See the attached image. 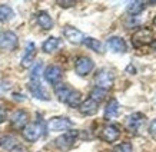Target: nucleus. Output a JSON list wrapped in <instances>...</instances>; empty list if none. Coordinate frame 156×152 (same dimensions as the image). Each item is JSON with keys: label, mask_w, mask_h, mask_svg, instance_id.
<instances>
[{"label": "nucleus", "mask_w": 156, "mask_h": 152, "mask_svg": "<svg viewBox=\"0 0 156 152\" xmlns=\"http://www.w3.org/2000/svg\"><path fill=\"white\" fill-rule=\"evenodd\" d=\"M155 40V33L153 30L149 27H139L132 34V45L133 48H145V46H149L152 45Z\"/></svg>", "instance_id": "obj_1"}, {"label": "nucleus", "mask_w": 156, "mask_h": 152, "mask_svg": "<svg viewBox=\"0 0 156 152\" xmlns=\"http://www.w3.org/2000/svg\"><path fill=\"white\" fill-rule=\"evenodd\" d=\"M43 131H44V126L42 122H30L22 129V135L27 142H36L43 135Z\"/></svg>", "instance_id": "obj_2"}, {"label": "nucleus", "mask_w": 156, "mask_h": 152, "mask_svg": "<svg viewBox=\"0 0 156 152\" xmlns=\"http://www.w3.org/2000/svg\"><path fill=\"white\" fill-rule=\"evenodd\" d=\"M77 136H79V132H77L76 129L67 131V132H65L63 135H60L59 138L55 139V145H56V148L60 149L62 152H66L75 145Z\"/></svg>", "instance_id": "obj_3"}, {"label": "nucleus", "mask_w": 156, "mask_h": 152, "mask_svg": "<svg viewBox=\"0 0 156 152\" xmlns=\"http://www.w3.org/2000/svg\"><path fill=\"white\" fill-rule=\"evenodd\" d=\"M113 82H115V76L112 73V71L109 69H99L96 72L95 75V83L96 86L95 88H99V89H103V90H109L112 86H113Z\"/></svg>", "instance_id": "obj_4"}, {"label": "nucleus", "mask_w": 156, "mask_h": 152, "mask_svg": "<svg viewBox=\"0 0 156 152\" xmlns=\"http://www.w3.org/2000/svg\"><path fill=\"white\" fill-rule=\"evenodd\" d=\"M19 46V38L17 34L10 30H2L0 32V49L3 50H14Z\"/></svg>", "instance_id": "obj_5"}, {"label": "nucleus", "mask_w": 156, "mask_h": 152, "mask_svg": "<svg viewBox=\"0 0 156 152\" xmlns=\"http://www.w3.org/2000/svg\"><path fill=\"white\" fill-rule=\"evenodd\" d=\"M119 136H120V129H119V126H116L113 124L105 125L99 132V138L108 143L116 142L119 139Z\"/></svg>", "instance_id": "obj_6"}, {"label": "nucleus", "mask_w": 156, "mask_h": 152, "mask_svg": "<svg viewBox=\"0 0 156 152\" xmlns=\"http://www.w3.org/2000/svg\"><path fill=\"white\" fill-rule=\"evenodd\" d=\"M48 129L52 131V132H60V131H67L73 126V122H72L69 118L66 116H55L48 122Z\"/></svg>", "instance_id": "obj_7"}, {"label": "nucleus", "mask_w": 156, "mask_h": 152, "mask_svg": "<svg viewBox=\"0 0 156 152\" xmlns=\"http://www.w3.org/2000/svg\"><path fill=\"white\" fill-rule=\"evenodd\" d=\"M93 67H95V63L87 56H79L75 62V72L79 76H87L93 71Z\"/></svg>", "instance_id": "obj_8"}, {"label": "nucleus", "mask_w": 156, "mask_h": 152, "mask_svg": "<svg viewBox=\"0 0 156 152\" xmlns=\"http://www.w3.org/2000/svg\"><path fill=\"white\" fill-rule=\"evenodd\" d=\"M62 76H63V72L59 66L56 65H50L44 69L43 72V78H44V81L50 83V85H59V82L62 81Z\"/></svg>", "instance_id": "obj_9"}, {"label": "nucleus", "mask_w": 156, "mask_h": 152, "mask_svg": "<svg viewBox=\"0 0 156 152\" xmlns=\"http://www.w3.org/2000/svg\"><path fill=\"white\" fill-rule=\"evenodd\" d=\"M27 89H29V92L32 93V96L36 98V99H40V100L50 99L48 90L44 89V86L40 83V81H32V79H30V82L27 83Z\"/></svg>", "instance_id": "obj_10"}, {"label": "nucleus", "mask_w": 156, "mask_h": 152, "mask_svg": "<svg viewBox=\"0 0 156 152\" xmlns=\"http://www.w3.org/2000/svg\"><path fill=\"white\" fill-rule=\"evenodd\" d=\"M143 122H145V115L140 114V112H135V114L129 115L128 118H126V121H125V126H126V129H128L129 132L136 133Z\"/></svg>", "instance_id": "obj_11"}, {"label": "nucleus", "mask_w": 156, "mask_h": 152, "mask_svg": "<svg viewBox=\"0 0 156 152\" xmlns=\"http://www.w3.org/2000/svg\"><path fill=\"white\" fill-rule=\"evenodd\" d=\"M63 36L67 39V42L72 45H80L85 40V34L82 33L79 29L73 27V26H65L63 27Z\"/></svg>", "instance_id": "obj_12"}, {"label": "nucleus", "mask_w": 156, "mask_h": 152, "mask_svg": "<svg viewBox=\"0 0 156 152\" xmlns=\"http://www.w3.org/2000/svg\"><path fill=\"white\" fill-rule=\"evenodd\" d=\"M10 124L12 126L16 129H23L26 125L29 124V115L26 110L19 109V110H14L12 116H10Z\"/></svg>", "instance_id": "obj_13"}, {"label": "nucleus", "mask_w": 156, "mask_h": 152, "mask_svg": "<svg viewBox=\"0 0 156 152\" xmlns=\"http://www.w3.org/2000/svg\"><path fill=\"white\" fill-rule=\"evenodd\" d=\"M99 105L96 100L87 98L86 100H82L80 106H79V112L85 116H92V115H96L98 110H99Z\"/></svg>", "instance_id": "obj_14"}, {"label": "nucleus", "mask_w": 156, "mask_h": 152, "mask_svg": "<svg viewBox=\"0 0 156 152\" xmlns=\"http://www.w3.org/2000/svg\"><path fill=\"white\" fill-rule=\"evenodd\" d=\"M106 45H108V48L110 49L112 52H116V53H125L128 50L126 42H125L122 38H119V36H112V38H109Z\"/></svg>", "instance_id": "obj_15"}, {"label": "nucleus", "mask_w": 156, "mask_h": 152, "mask_svg": "<svg viewBox=\"0 0 156 152\" xmlns=\"http://www.w3.org/2000/svg\"><path fill=\"white\" fill-rule=\"evenodd\" d=\"M36 22H37V24L43 30H50V29L53 27V24H55L53 23V19L50 17V14H49L48 12H44V10L37 12V14H36Z\"/></svg>", "instance_id": "obj_16"}, {"label": "nucleus", "mask_w": 156, "mask_h": 152, "mask_svg": "<svg viewBox=\"0 0 156 152\" xmlns=\"http://www.w3.org/2000/svg\"><path fill=\"white\" fill-rule=\"evenodd\" d=\"M36 56V45L33 42H29L26 46V52H24L23 57H22V66L23 67H29L34 60Z\"/></svg>", "instance_id": "obj_17"}, {"label": "nucleus", "mask_w": 156, "mask_h": 152, "mask_svg": "<svg viewBox=\"0 0 156 152\" xmlns=\"http://www.w3.org/2000/svg\"><path fill=\"white\" fill-rule=\"evenodd\" d=\"M72 88H69L67 85H65V83H59V85L55 86V95H56L57 100H60V102H63V103H66L67 98H69V95L72 93Z\"/></svg>", "instance_id": "obj_18"}, {"label": "nucleus", "mask_w": 156, "mask_h": 152, "mask_svg": "<svg viewBox=\"0 0 156 152\" xmlns=\"http://www.w3.org/2000/svg\"><path fill=\"white\" fill-rule=\"evenodd\" d=\"M118 114H119V102L116 99H110L108 102V105H106V108H105L103 118L106 121H109V119L115 118Z\"/></svg>", "instance_id": "obj_19"}, {"label": "nucleus", "mask_w": 156, "mask_h": 152, "mask_svg": "<svg viewBox=\"0 0 156 152\" xmlns=\"http://www.w3.org/2000/svg\"><path fill=\"white\" fill-rule=\"evenodd\" d=\"M60 46V39L55 38V36H50L48 38L42 45V49L44 53H53L55 50H57V48Z\"/></svg>", "instance_id": "obj_20"}, {"label": "nucleus", "mask_w": 156, "mask_h": 152, "mask_svg": "<svg viewBox=\"0 0 156 152\" xmlns=\"http://www.w3.org/2000/svg\"><path fill=\"white\" fill-rule=\"evenodd\" d=\"M14 17V12L9 5H0V22L6 23Z\"/></svg>", "instance_id": "obj_21"}, {"label": "nucleus", "mask_w": 156, "mask_h": 152, "mask_svg": "<svg viewBox=\"0 0 156 152\" xmlns=\"http://www.w3.org/2000/svg\"><path fill=\"white\" fill-rule=\"evenodd\" d=\"M82 103V93L79 90H72V93L69 95L66 100V105L67 106H70V108H79Z\"/></svg>", "instance_id": "obj_22"}, {"label": "nucleus", "mask_w": 156, "mask_h": 152, "mask_svg": "<svg viewBox=\"0 0 156 152\" xmlns=\"http://www.w3.org/2000/svg\"><path fill=\"white\" fill-rule=\"evenodd\" d=\"M143 9H145V3H143V2H139V0H136V2H130V3L128 5V7H126L128 13L132 14V16L140 14L143 12Z\"/></svg>", "instance_id": "obj_23"}, {"label": "nucleus", "mask_w": 156, "mask_h": 152, "mask_svg": "<svg viewBox=\"0 0 156 152\" xmlns=\"http://www.w3.org/2000/svg\"><path fill=\"white\" fill-rule=\"evenodd\" d=\"M83 45H85L86 48H89L90 50H93V52H98V53H102L103 50V46H102V43L98 40V39H93V38H85L83 40Z\"/></svg>", "instance_id": "obj_24"}, {"label": "nucleus", "mask_w": 156, "mask_h": 152, "mask_svg": "<svg viewBox=\"0 0 156 152\" xmlns=\"http://www.w3.org/2000/svg\"><path fill=\"white\" fill-rule=\"evenodd\" d=\"M106 95H108V90H103V89H99V88H93V89L90 90V99L96 100L98 103H100L102 100H105V98H106Z\"/></svg>", "instance_id": "obj_25"}, {"label": "nucleus", "mask_w": 156, "mask_h": 152, "mask_svg": "<svg viewBox=\"0 0 156 152\" xmlns=\"http://www.w3.org/2000/svg\"><path fill=\"white\" fill-rule=\"evenodd\" d=\"M0 147L2 148H6V149H12L13 147H16V138L14 136H3V138H0Z\"/></svg>", "instance_id": "obj_26"}, {"label": "nucleus", "mask_w": 156, "mask_h": 152, "mask_svg": "<svg viewBox=\"0 0 156 152\" xmlns=\"http://www.w3.org/2000/svg\"><path fill=\"white\" fill-rule=\"evenodd\" d=\"M113 152H133V147L130 142H120L113 148Z\"/></svg>", "instance_id": "obj_27"}, {"label": "nucleus", "mask_w": 156, "mask_h": 152, "mask_svg": "<svg viewBox=\"0 0 156 152\" xmlns=\"http://www.w3.org/2000/svg\"><path fill=\"white\" fill-rule=\"evenodd\" d=\"M42 69H43V63L42 62H37L33 66L32 72H30V79H32V81H39V76H40Z\"/></svg>", "instance_id": "obj_28"}, {"label": "nucleus", "mask_w": 156, "mask_h": 152, "mask_svg": "<svg viewBox=\"0 0 156 152\" xmlns=\"http://www.w3.org/2000/svg\"><path fill=\"white\" fill-rule=\"evenodd\" d=\"M56 3L60 6V7H63V9H69V7H73V6L76 5L75 0H59Z\"/></svg>", "instance_id": "obj_29"}, {"label": "nucleus", "mask_w": 156, "mask_h": 152, "mask_svg": "<svg viewBox=\"0 0 156 152\" xmlns=\"http://www.w3.org/2000/svg\"><path fill=\"white\" fill-rule=\"evenodd\" d=\"M6 119H7V110L0 105V124H3V122H6Z\"/></svg>", "instance_id": "obj_30"}, {"label": "nucleus", "mask_w": 156, "mask_h": 152, "mask_svg": "<svg viewBox=\"0 0 156 152\" xmlns=\"http://www.w3.org/2000/svg\"><path fill=\"white\" fill-rule=\"evenodd\" d=\"M9 152H29V151H27V148L23 147V145H16V147H13Z\"/></svg>", "instance_id": "obj_31"}, {"label": "nucleus", "mask_w": 156, "mask_h": 152, "mask_svg": "<svg viewBox=\"0 0 156 152\" xmlns=\"http://www.w3.org/2000/svg\"><path fill=\"white\" fill-rule=\"evenodd\" d=\"M149 133H151L153 138H156V119L152 121V124L149 125Z\"/></svg>", "instance_id": "obj_32"}, {"label": "nucleus", "mask_w": 156, "mask_h": 152, "mask_svg": "<svg viewBox=\"0 0 156 152\" xmlns=\"http://www.w3.org/2000/svg\"><path fill=\"white\" fill-rule=\"evenodd\" d=\"M152 23H153V26H155V27H156V16H155V17H153V20H152Z\"/></svg>", "instance_id": "obj_33"}]
</instances>
